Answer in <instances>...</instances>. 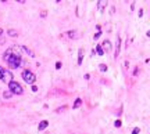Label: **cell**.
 I'll list each match as a JSON object with an SVG mask.
<instances>
[{
	"label": "cell",
	"instance_id": "1",
	"mask_svg": "<svg viewBox=\"0 0 150 134\" xmlns=\"http://www.w3.org/2000/svg\"><path fill=\"white\" fill-rule=\"evenodd\" d=\"M9 91H10L11 94H17V95H21L22 93H24V90H22V86L20 84V83H17V82H10L9 83Z\"/></svg>",
	"mask_w": 150,
	"mask_h": 134
},
{
	"label": "cell",
	"instance_id": "2",
	"mask_svg": "<svg viewBox=\"0 0 150 134\" xmlns=\"http://www.w3.org/2000/svg\"><path fill=\"white\" fill-rule=\"evenodd\" d=\"M7 64H9V66H10L11 69H17V68L21 66L22 60H21V57H14V55H11L10 58L7 60Z\"/></svg>",
	"mask_w": 150,
	"mask_h": 134
},
{
	"label": "cell",
	"instance_id": "3",
	"mask_svg": "<svg viewBox=\"0 0 150 134\" xmlns=\"http://www.w3.org/2000/svg\"><path fill=\"white\" fill-rule=\"evenodd\" d=\"M21 76H22V79L28 83V84H33V83H35V80H36V76H35V75L31 72V71H28V69L22 71Z\"/></svg>",
	"mask_w": 150,
	"mask_h": 134
},
{
	"label": "cell",
	"instance_id": "4",
	"mask_svg": "<svg viewBox=\"0 0 150 134\" xmlns=\"http://www.w3.org/2000/svg\"><path fill=\"white\" fill-rule=\"evenodd\" d=\"M0 79H1V82L9 84L10 82H13V72L9 71V69H3V71H1V75H0Z\"/></svg>",
	"mask_w": 150,
	"mask_h": 134
},
{
	"label": "cell",
	"instance_id": "5",
	"mask_svg": "<svg viewBox=\"0 0 150 134\" xmlns=\"http://www.w3.org/2000/svg\"><path fill=\"white\" fill-rule=\"evenodd\" d=\"M100 47L103 49V51L108 53L110 50H111V43H110V40H104L102 44H100Z\"/></svg>",
	"mask_w": 150,
	"mask_h": 134
},
{
	"label": "cell",
	"instance_id": "6",
	"mask_svg": "<svg viewBox=\"0 0 150 134\" xmlns=\"http://www.w3.org/2000/svg\"><path fill=\"white\" fill-rule=\"evenodd\" d=\"M84 55H85V49H84V47H81V49H79V51H78V65H82Z\"/></svg>",
	"mask_w": 150,
	"mask_h": 134
},
{
	"label": "cell",
	"instance_id": "7",
	"mask_svg": "<svg viewBox=\"0 0 150 134\" xmlns=\"http://www.w3.org/2000/svg\"><path fill=\"white\" fill-rule=\"evenodd\" d=\"M119 49H121V39L117 37V43H115V51H114V58L117 60V57L119 55Z\"/></svg>",
	"mask_w": 150,
	"mask_h": 134
},
{
	"label": "cell",
	"instance_id": "8",
	"mask_svg": "<svg viewBox=\"0 0 150 134\" xmlns=\"http://www.w3.org/2000/svg\"><path fill=\"white\" fill-rule=\"evenodd\" d=\"M20 49H21V50H22L24 53H27V54H28L29 57H35V53H33L32 50H31V49H28L27 46H22V47H20Z\"/></svg>",
	"mask_w": 150,
	"mask_h": 134
},
{
	"label": "cell",
	"instance_id": "9",
	"mask_svg": "<svg viewBox=\"0 0 150 134\" xmlns=\"http://www.w3.org/2000/svg\"><path fill=\"white\" fill-rule=\"evenodd\" d=\"M47 126H49V122H47V120H42V122L39 123V126H38V130L42 131V130H44Z\"/></svg>",
	"mask_w": 150,
	"mask_h": 134
},
{
	"label": "cell",
	"instance_id": "10",
	"mask_svg": "<svg viewBox=\"0 0 150 134\" xmlns=\"http://www.w3.org/2000/svg\"><path fill=\"white\" fill-rule=\"evenodd\" d=\"M10 57H11V49H7V50H6V53L3 54V60H4V61H7Z\"/></svg>",
	"mask_w": 150,
	"mask_h": 134
},
{
	"label": "cell",
	"instance_id": "11",
	"mask_svg": "<svg viewBox=\"0 0 150 134\" xmlns=\"http://www.w3.org/2000/svg\"><path fill=\"white\" fill-rule=\"evenodd\" d=\"M99 69H100V72H107L108 66L106 65V64H100V65H99Z\"/></svg>",
	"mask_w": 150,
	"mask_h": 134
},
{
	"label": "cell",
	"instance_id": "12",
	"mask_svg": "<svg viewBox=\"0 0 150 134\" xmlns=\"http://www.w3.org/2000/svg\"><path fill=\"white\" fill-rule=\"evenodd\" d=\"M81 105H82V100H81V98H76V100H75V102H74V105H72V108H79Z\"/></svg>",
	"mask_w": 150,
	"mask_h": 134
},
{
	"label": "cell",
	"instance_id": "13",
	"mask_svg": "<svg viewBox=\"0 0 150 134\" xmlns=\"http://www.w3.org/2000/svg\"><path fill=\"white\" fill-rule=\"evenodd\" d=\"M97 6H99V10L103 11L104 6H107V1H97Z\"/></svg>",
	"mask_w": 150,
	"mask_h": 134
},
{
	"label": "cell",
	"instance_id": "14",
	"mask_svg": "<svg viewBox=\"0 0 150 134\" xmlns=\"http://www.w3.org/2000/svg\"><path fill=\"white\" fill-rule=\"evenodd\" d=\"M95 53H96V54H99V55H103V54H104L103 49L100 47V44H99V46H96V50H95Z\"/></svg>",
	"mask_w": 150,
	"mask_h": 134
},
{
	"label": "cell",
	"instance_id": "15",
	"mask_svg": "<svg viewBox=\"0 0 150 134\" xmlns=\"http://www.w3.org/2000/svg\"><path fill=\"white\" fill-rule=\"evenodd\" d=\"M67 36H70L71 39H75V36H76V31H68L67 32Z\"/></svg>",
	"mask_w": 150,
	"mask_h": 134
},
{
	"label": "cell",
	"instance_id": "16",
	"mask_svg": "<svg viewBox=\"0 0 150 134\" xmlns=\"http://www.w3.org/2000/svg\"><path fill=\"white\" fill-rule=\"evenodd\" d=\"M7 33H9V36H17V35H18V33H17V31H14V29H9V32H7Z\"/></svg>",
	"mask_w": 150,
	"mask_h": 134
},
{
	"label": "cell",
	"instance_id": "17",
	"mask_svg": "<svg viewBox=\"0 0 150 134\" xmlns=\"http://www.w3.org/2000/svg\"><path fill=\"white\" fill-rule=\"evenodd\" d=\"M3 97H4V98H11L13 94H11L10 91H4V93H3Z\"/></svg>",
	"mask_w": 150,
	"mask_h": 134
},
{
	"label": "cell",
	"instance_id": "18",
	"mask_svg": "<svg viewBox=\"0 0 150 134\" xmlns=\"http://www.w3.org/2000/svg\"><path fill=\"white\" fill-rule=\"evenodd\" d=\"M100 36H102V32H96V35L93 36V39H95V40H97V39H99Z\"/></svg>",
	"mask_w": 150,
	"mask_h": 134
},
{
	"label": "cell",
	"instance_id": "19",
	"mask_svg": "<svg viewBox=\"0 0 150 134\" xmlns=\"http://www.w3.org/2000/svg\"><path fill=\"white\" fill-rule=\"evenodd\" d=\"M139 131H140L139 127H135V129L132 130V134H139Z\"/></svg>",
	"mask_w": 150,
	"mask_h": 134
},
{
	"label": "cell",
	"instance_id": "20",
	"mask_svg": "<svg viewBox=\"0 0 150 134\" xmlns=\"http://www.w3.org/2000/svg\"><path fill=\"white\" fill-rule=\"evenodd\" d=\"M114 126H115V127H121V120H119V119H118V120H115V123H114Z\"/></svg>",
	"mask_w": 150,
	"mask_h": 134
},
{
	"label": "cell",
	"instance_id": "21",
	"mask_svg": "<svg viewBox=\"0 0 150 134\" xmlns=\"http://www.w3.org/2000/svg\"><path fill=\"white\" fill-rule=\"evenodd\" d=\"M4 43H6V37L0 36V44H4Z\"/></svg>",
	"mask_w": 150,
	"mask_h": 134
},
{
	"label": "cell",
	"instance_id": "22",
	"mask_svg": "<svg viewBox=\"0 0 150 134\" xmlns=\"http://www.w3.org/2000/svg\"><path fill=\"white\" fill-rule=\"evenodd\" d=\"M61 66H63V64H61V62H57V64H56V69H60Z\"/></svg>",
	"mask_w": 150,
	"mask_h": 134
},
{
	"label": "cell",
	"instance_id": "23",
	"mask_svg": "<svg viewBox=\"0 0 150 134\" xmlns=\"http://www.w3.org/2000/svg\"><path fill=\"white\" fill-rule=\"evenodd\" d=\"M138 15H139V18H140V17H143V9H140V10H139Z\"/></svg>",
	"mask_w": 150,
	"mask_h": 134
},
{
	"label": "cell",
	"instance_id": "24",
	"mask_svg": "<svg viewBox=\"0 0 150 134\" xmlns=\"http://www.w3.org/2000/svg\"><path fill=\"white\" fill-rule=\"evenodd\" d=\"M46 14H47V12H46V11L43 10L42 12H40V17H42V18H44V17H46Z\"/></svg>",
	"mask_w": 150,
	"mask_h": 134
},
{
	"label": "cell",
	"instance_id": "25",
	"mask_svg": "<svg viewBox=\"0 0 150 134\" xmlns=\"http://www.w3.org/2000/svg\"><path fill=\"white\" fill-rule=\"evenodd\" d=\"M138 71H139V68H138V66H136V68H135V71H133V75H135V76H136V75H138Z\"/></svg>",
	"mask_w": 150,
	"mask_h": 134
},
{
	"label": "cell",
	"instance_id": "26",
	"mask_svg": "<svg viewBox=\"0 0 150 134\" xmlns=\"http://www.w3.org/2000/svg\"><path fill=\"white\" fill-rule=\"evenodd\" d=\"M135 4H136V3H135V1H133V3H132V4H131V10H135Z\"/></svg>",
	"mask_w": 150,
	"mask_h": 134
},
{
	"label": "cell",
	"instance_id": "27",
	"mask_svg": "<svg viewBox=\"0 0 150 134\" xmlns=\"http://www.w3.org/2000/svg\"><path fill=\"white\" fill-rule=\"evenodd\" d=\"M32 91H38V87L35 84H32Z\"/></svg>",
	"mask_w": 150,
	"mask_h": 134
},
{
	"label": "cell",
	"instance_id": "28",
	"mask_svg": "<svg viewBox=\"0 0 150 134\" xmlns=\"http://www.w3.org/2000/svg\"><path fill=\"white\" fill-rule=\"evenodd\" d=\"M1 35H3V29L0 28V36H1Z\"/></svg>",
	"mask_w": 150,
	"mask_h": 134
},
{
	"label": "cell",
	"instance_id": "29",
	"mask_svg": "<svg viewBox=\"0 0 150 134\" xmlns=\"http://www.w3.org/2000/svg\"><path fill=\"white\" fill-rule=\"evenodd\" d=\"M1 71H3V66H0V75H1Z\"/></svg>",
	"mask_w": 150,
	"mask_h": 134
}]
</instances>
